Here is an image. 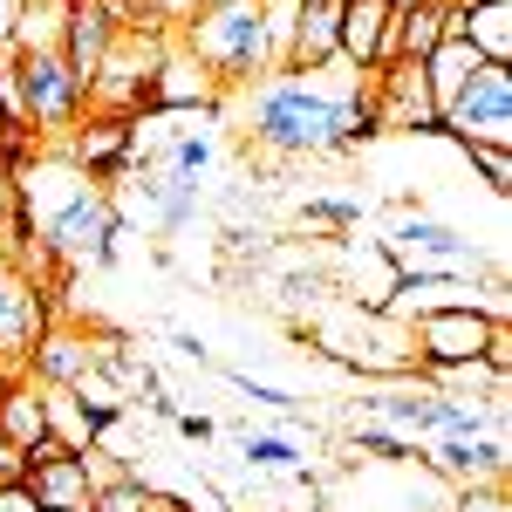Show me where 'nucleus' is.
Segmentation results:
<instances>
[{"instance_id": "1", "label": "nucleus", "mask_w": 512, "mask_h": 512, "mask_svg": "<svg viewBox=\"0 0 512 512\" xmlns=\"http://www.w3.org/2000/svg\"><path fill=\"white\" fill-rule=\"evenodd\" d=\"M239 110H246V137L267 151V158H328V123L335 103L321 96L315 76L301 69H274V76L233 89Z\"/></svg>"}, {"instance_id": "2", "label": "nucleus", "mask_w": 512, "mask_h": 512, "mask_svg": "<svg viewBox=\"0 0 512 512\" xmlns=\"http://www.w3.org/2000/svg\"><path fill=\"white\" fill-rule=\"evenodd\" d=\"M178 41L212 69V82H219L226 96L246 89V82H260V76H274V48H267L260 0H205Z\"/></svg>"}, {"instance_id": "3", "label": "nucleus", "mask_w": 512, "mask_h": 512, "mask_svg": "<svg viewBox=\"0 0 512 512\" xmlns=\"http://www.w3.org/2000/svg\"><path fill=\"white\" fill-rule=\"evenodd\" d=\"M7 76L21 89V123L35 137H69L82 117H89V89L69 76L62 48H7Z\"/></svg>"}, {"instance_id": "4", "label": "nucleus", "mask_w": 512, "mask_h": 512, "mask_svg": "<svg viewBox=\"0 0 512 512\" xmlns=\"http://www.w3.org/2000/svg\"><path fill=\"white\" fill-rule=\"evenodd\" d=\"M437 137H451V144H465V151H478V144H499V151H512V69H499V62H478V76L444 103V117H437Z\"/></svg>"}, {"instance_id": "5", "label": "nucleus", "mask_w": 512, "mask_h": 512, "mask_svg": "<svg viewBox=\"0 0 512 512\" xmlns=\"http://www.w3.org/2000/svg\"><path fill=\"white\" fill-rule=\"evenodd\" d=\"M35 239L62 267H110V260H117V239H123V212H117V198L96 185V192H82L76 205H62Z\"/></svg>"}, {"instance_id": "6", "label": "nucleus", "mask_w": 512, "mask_h": 512, "mask_svg": "<svg viewBox=\"0 0 512 512\" xmlns=\"http://www.w3.org/2000/svg\"><path fill=\"white\" fill-rule=\"evenodd\" d=\"M48 321H55V294L41 280H28L21 267L0 260V383L7 376H28V355L48 335Z\"/></svg>"}, {"instance_id": "7", "label": "nucleus", "mask_w": 512, "mask_h": 512, "mask_svg": "<svg viewBox=\"0 0 512 512\" xmlns=\"http://www.w3.org/2000/svg\"><path fill=\"white\" fill-rule=\"evenodd\" d=\"M499 321L485 308H437V315H417L410 321V355H417V376L431 369H458V362H478L485 342H492Z\"/></svg>"}, {"instance_id": "8", "label": "nucleus", "mask_w": 512, "mask_h": 512, "mask_svg": "<svg viewBox=\"0 0 512 512\" xmlns=\"http://www.w3.org/2000/svg\"><path fill=\"white\" fill-rule=\"evenodd\" d=\"M219 103H226V89L212 82V69L171 35V41H164V55H158V69H151L144 110H158V117H212Z\"/></svg>"}, {"instance_id": "9", "label": "nucleus", "mask_w": 512, "mask_h": 512, "mask_svg": "<svg viewBox=\"0 0 512 512\" xmlns=\"http://www.w3.org/2000/svg\"><path fill=\"white\" fill-rule=\"evenodd\" d=\"M369 96H376L383 130H403V137H437V103H431V82H424V62L396 55V62H383V69H369Z\"/></svg>"}, {"instance_id": "10", "label": "nucleus", "mask_w": 512, "mask_h": 512, "mask_svg": "<svg viewBox=\"0 0 512 512\" xmlns=\"http://www.w3.org/2000/svg\"><path fill=\"white\" fill-rule=\"evenodd\" d=\"M383 253H390L396 267H458V274H478V239L444 226V219H431V212H410L383 239Z\"/></svg>"}, {"instance_id": "11", "label": "nucleus", "mask_w": 512, "mask_h": 512, "mask_svg": "<svg viewBox=\"0 0 512 512\" xmlns=\"http://www.w3.org/2000/svg\"><path fill=\"white\" fill-rule=\"evenodd\" d=\"M417 465L451 485V492H472V485H506V437H431L417 451Z\"/></svg>"}, {"instance_id": "12", "label": "nucleus", "mask_w": 512, "mask_h": 512, "mask_svg": "<svg viewBox=\"0 0 512 512\" xmlns=\"http://www.w3.org/2000/svg\"><path fill=\"white\" fill-rule=\"evenodd\" d=\"M123 35V7L117 0H69V14H62V62H69V76L89 89L96 69H103V55L117 48Z\"/></svg>"}, {"instance_id": "13", "label": "nucleus", "mask_w": 512, "mask_h": 512, "mask_svg": "<svg viewBox=\"0 0 512 512\" xmlns=\"http://www.w3.org/2000/svg\"><path fill=\"white\" fill-rule=\"evenodd\" d=\"M28 458H35V465H28V492H35L41 512H89L96 485H89V472H82L76 451H62L55 437H41Z\"/></svg>"}, {"instance_id": "14", "label": "nucleus", "mask_w": 512, "mask_h": 512, "mask_svg": "<svg viewBox=\"0 0 512 512\" xmlns=\"http://www.w3.org/2000/svg\"><path fill=\"white\" fill-rule=\"evenodd\" d=\"M55 151L76 164V171H89V178L103 185V178L130 171V117H96V110H89V117H82L76 130L55 144Z\"/></svg>"}, {"instance_id": "15", "label": "nucleus", "mask_w": 512, "mask_h": 512, "mask_svg": "<svg viewBox=\"0 0 512 512\" xmlns=\"http://www.w3.org/2000/svg\"><path fill=\"white\" fill-rule=\"evenodd\" d=\"M89 369H96V335L48 321V335H41L35 355H28V383H41V390H76Z\"/></svg>"}, {"instance_id": "16", "label": "nucleus", "mask_w": 512, "mask_h": 512, "mask_svg": "<svg viewBox=\"0 0 512 512\" xmlns=\"http://www.w3.org/2000/svg\"><path fill=\"white\" fill-rule=\"evenodd\" d=\"M390 0H342V21H335V55L349 69H376L383 48H390Z\"/></svg>"}, {"instance_id": "17", "label": "nucleus", "mask_w": 512, "mask_h": 512, "mask_svg": "<svg viewBox=\"0 0 512 512\" xmlns=\"http://www.w3.org/2000/svg\"><path fill=\"white\" fill-rule=\"evenodd\" d=\"M451 35V0H424V7H403L390 21V48H383V62H396V55H410V62H424L437 41ZM376 62V69H383Z\"/></svg>"}, {"instance_id": "18", "label": "nucleus", "mask_w": 512, "mask_h": 512, "mask_svg": "<svg viewBox=\"0 0 512 512\" xmlns=\"http://www.w3.org/2000/svg\"><path fill=\"white\" fill-rule=\"evenodd\" d=\"M362 410L396 437H431V390L424 383H390V390H369Z\"/></svg>"}, {"instance_id": "19", "label": "nucleus", "mask_w": 512, "mask_h": 512, "mask_svg": "<svg viewBox=\"0 0 512 512\" xmlns=\"http://www.w3.org/2000/svg\"><path fill=\"white\" fill-rule=\"evenodd\" d=\"M41 437H48L41 383H28V376H7V383H0V444H21V451H35Z\"/></svg>"}, {"instance_id": "20", "label": "nucleus", "mask_w": 512, "mask_h": 512, "mask_svg": "<svg viewBox=\"0 0 512 512\" xmlns=\"http://www.w3.org/2000/svg\"><path fill=\"white\" fill-rule=\"evenodd\" d=\"M458 35L478 48V62L512 69V0H499V7H465L458 0Z\"/></svg>"}, {"instance_id": "21", "label": "nucleus", "mask_w": 512, "mask_h": 512, "mask_svg": "<svg viewBox=\"0 0 512 512\" xmlns=\"http://www.w3.org/2000/svg\"><path fill=\"white\" fill-rule=\"evenodd\" d=\"M89 512H185V499L164 492V485H151L144 472H123V478H110V485H96Z\"/></svg>"}, {"instance_id": "22", "label": "nucleus", "mask_w": 512, "mask_h": 512, "mask_svg": "<svg viewBox=\"0 0 512 512\" xmlns=\"http://www.w3.org/2000/svg\"><path fill=\"white\" fill-rule=\"evenodd\" d=\"M239 458H246V472L308 478V451H301V437H287V431H246L239 437Z\"/></svg>"}, {"instance_id": "23", "label": "nucleus", "mask_w": 512, "mask_h": 512, "mask_svg": "<svg viewBox=\"0 0 512 512\" xmlns=\"http://www.w3.org/2000/svg\"><path fill=\"white\" fill-rule=\"evenodd\" d=\"M349 458H376V465H417V437H396L383 424H355L349 437Z\"/></svg>"}, {"instance_id": "24", "label": "nucleus", "mask_w": 512, "mask_h": 512, "mask_svg": "<svg viewBox=\"0 0 512 512\" xmlns=\"http://www.w3.org/2000/svg\"><path fill=\"white\" fill-rule=\"evenodd\" d=\"M212 158H219V144L205 137V130H178L171 137V151H164L158 171H171V178H185V185H198L205 171H212Z\"/></svg>"}, {"instance_id": "25", "label": "nucleus", "mask_w": 512, "mask_h": 512, "mask_svg": "<svg viewBox=\"0 0 512 512\" xmlns=\"http://www.w3.org/2000/svg\"><path fill=\"white\" fill-rule=\"evenodd\" d=\"M226 383H233V390L246 396V403H260V410H274L280 424H287V417H301V396L274 390V383H253V376H246V369H226Z\"/></svg>"}, {"instance_id": "26", "label": "nucleus", "mask_w": 512, "mask_h": 512, "mask_svg": "<svg viewBox=\"0 0 512 512\" xmlns=\"http://www.w3.org/2000/svg\"><path fill=\"white\" fill-rule=\"evenodd\" d=\"M465 164L485 178V192H492V198L512 192V151H499V144H478V151H465Z\"/></svg>"}, {"instance_id": "27", "label": "nucleus", "mask_w": 512, "mask_h": 512, "mask_svg": "<svg viewBox=\"0 0 512 512\" xmlns=\"http://www.w3.org/2000/svg\"><path fill=\"white\" fill-rule=\"evenodd\" d=\"M355 219H362L355 198H308V226H335V233H349Z\"/></svg>"}, {"instance_id": "28", "label": "nucleus", "mask_w": 512, "mask_h": 512, "mask_svg": "<svg viewBox=\"0 0 512 512\" xmlns=\"http://www.w3.org/2000/svg\"><path fill=\"white\" fill-rule=\"evenodd\" d=\"M171 424H178V437H185V444H212V437H219V424H212V417H198V410H178Z\"/></svg>"}, {"instance_id": "29", "label": "nucleus", "mask_w": 512, "mask_h": 512, "mask_svg": "<svg viewBox=\"0 0 512 512\" xmlns=\"http://www.w3.org/2000/svg\"><path fill=\"white\" fill-rule=\"evenodd\" d=\"M0 512H41L28 485H0Z\"/></svg>"}, {"instance_id": "30", "label": "nucleus", "mask_w": 512, "mask_h": 512, "mask_svg": "<svg viewBox=\"0 0 512 512\" xmlns=\"http://www.w3.org/2000/svg\"><path fill=\"white\" fill-rule=\"evenodd\" d=\"M171 342H178V355H185V362H198V369H205V362H212V349H205V342H198V335H185V328H178V335H171Z\"/></svg>"}, {"instance_id": "31", "label": "nucleus", "mask_w": 512, "mask_h": 512, "mask_svg": "<svg viewBox=\"0 0 512 512\" xmlns=\"http://www.w3.org/2000/svg\"><path fill=\"white\" fill-rule=\"evenodd\" d=\"M14 28H21V0H0V48H14Z\"/></svg>"}, {"instance_id": "32", "label": "nucleus", "mask_w": 512, "mask_h": 512, "mask_svg": "<svg viewBox=\"0 0 512 512\" xmlns=\"http://www.w3.org/2000/svg\"><path fill=\"white\" fill-rule=\"evenodd\" d=\"M7 212H14V164H0V226H7Z\"/></svg>"}, {"instance_id": "33", "label": "nucleus", "mask_w": 512, "mask_h": 512, "mask_svg": "<svg viewBox=\"0 0 512 512\" xmlns=\"http://www.w3.org/2000/svg\"><path fill=\"white\" fill-rule=\"evenodd\" d=\"M301 7H315V14H342V0H301Z\"/></svg>"}, {"instance_id": "34", "label": "nucleus", "mask_w": 512, "mask_h": 512, "mask_svg": "<svg viewBox=\"0 0 512 512\" xmlns=\"http://www.w3.org/2000/svg\"><path fill=\"white\" fill-rule=\"evenodd\" d=\"M465 7H499V0H465Z\"/></svg>"}, {"instance_id": "35", "label": "nucleus", "mask_w": 512, "mask_h": 512, "mask_svg": "<svg viewBox=\"0 0 512 512\" xmlns=\"http://www.w3.org/2000/svg\"><path fill=\"white\" fill-rule=\"evenodd\" d=\"M0 76H7V48H0Z\"/></svg>"}, {"instance_id": "36", "label": "nucleus", "mask_w": 512, "mask_h": 512, "mask_svg": "<svg viewBox=\"0 0 512 512\" xmlns=\"http://www.w3.org/2000/svg\"><path fill=\"white\" fill-rule=\"evenodd\" d=\"M0 137H7V117H0Z\"/></svg>"}]
</instances>
